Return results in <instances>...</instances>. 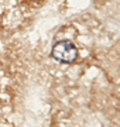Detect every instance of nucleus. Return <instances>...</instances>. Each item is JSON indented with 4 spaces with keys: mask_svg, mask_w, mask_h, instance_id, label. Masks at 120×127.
Listing matches in <instances>:
<instances>
[{
    "mask_svg": "<svg viewBox=\"0 0 120 127\" xmlns=\"http://www.w3.org/2000/svg\"><path fill=\"white\" fill-rule=\"evenodd\" d=\"M52 57L64 64L74 62L78 58V48L71 41H60L52 48Z\"/></svg>",
    "mask_w": 120,
    "mask_h": 127,
    "instance_id": "f257e3e1",
    "label": "nucleus"
}]
</instances>
